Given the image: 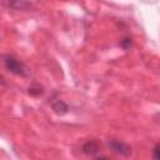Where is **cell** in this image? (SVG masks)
Masks as SVG:
<instances>
[{
	"mask_svg": "<svg viewBox=\"0 0 160 160\" xmlns=\"http://www.w3.org/2000/svg\"><path fill=\"white\" fill-rule=\"evenodd\" d=\"M2 59H4V66L11 74L21 76V78H28L30 75V70L26 66V64L24 61L19 60L16 56H14L11 54H6V55H4Z\"/></svg>",
	"mask_w": 160,
	"mask_h": 160,
	"instance_id": "cell-1",
	"label": "cell"
},
{
	"mask_svg": "<svg viewBox=\"0 0 160 160\" xmlns=\"http://www.w3.org/2000/svg\"><path fill=\"white\" fill-rule=\"evenodd\" d=\"M109 148H110L114 152L120 154V155H124V156H128V155L131 152L130 145H128L126 142L120 141V140H110V141H109Z\"/></svg>",
	"mask_w": 160,
	"mask_h": 160,
	"instance_id": "cell-2",
	"label": "cell"
},
{
	"mask_svg": "<svg viewBox=\"0 0 160 160\" xmlns=\"http://www.w3.org/2000/svg\"><path fill=\"white\" fill-rule=\"evenodd\" d=\"M99 150V144L94 140H90V141H86L84 145H82V152L86 154V155H94L96 154Z\"/></svg>",
	"mask_w": 160,
	"mask_h": 160,
	"instance_id": "cell-3",
	"label": "cell"
},
{
	"mask_svg": "<svg viewBox=\"0 0 160 160\" xmlns=\"http://www.w3.org/2000/svg\"><path fill=\"white\" fill-rule=\"evenodd\" d=\"M52 109L58 114H65L68 111V105L62 100H55L52 102Z\"/></svg>",
	"mask_w": 160,
	"mask_h": 160,
	"instance_id": "cell-4",
	"label": "cell"
},
{
	"mask_svg": "<svg viewBox=\"0 0 160 160\" xmlns=\"http://www.w3.org/2000/svg\"><path fill=\"white\" fill-rule=\"evenodd\" d=\"M29 94H31V95H41L42 94V90H41V88L39 86V85H32L31 88H29Z\"/></svg>",
	"mask_w": 160,
	"mask_h": 160,
	"instance_id": "cell-5",
	"label": "cell"
},
{
	"mask_svg": "<svg viewBox=\"0 0 160 160\" xmlns=\"http://www.w3.org/2000/svg\"><path fill=\"white\" fill-rule=\"evenodd\" d=\"M152 160H160V144L155 145L152 149Z\"/></svg>",
	"mask_w": 160,
	"mask_h": 160,
	"instance_id": "cell-6",
	"label": "cell"
},
{
	"mask_svg": "<svg viewBox=\"0 0 160 160\" xmlns=\"http://www.w3.org/2000/svg\"><path fill=\"white\" fill-rule=\"evenodd\" d=\"M121 45H122V48L129 49V48L131 46V39H130V38H124V39L121 40Z\"/></svg>",
	"mask_w": 160,
	"mask_h": 160,
	"instance_id": "cell-7",
	"label": "cell"
},
{
	"mask_svg": "<svg viewBox=\"0 0 160 160\" xmlns=\"http://www.w3.org/2000/svg\"><path fill=\"white\" fill-rule=\"evenodd\" d=\"M95 160H110V159L106 158V156H99V158H96Z\"/></svg>",
	"mask_w": 160,
	"mask_h": 160,
	"instance_id": "cell-8",
	"label": "cell"
}]
</instances>
